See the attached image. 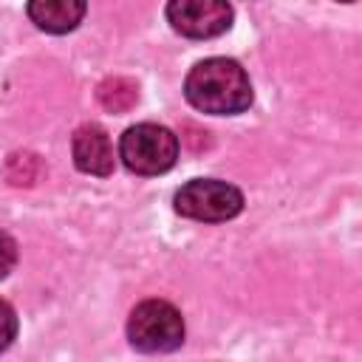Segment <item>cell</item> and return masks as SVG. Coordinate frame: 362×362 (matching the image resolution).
<instances>
[{
  "instance_id": "cell-1",
  "label": "cell",
  "mask_w": 362,
  "mask_h": 362,
  "mask_svg": "<svg viewBox=\"0 0 362 362\" xmlns=\"http://www.w3.org/2000/svg\"><path fill=\"white\" fill-rule=\"evenodd\" d=\"M184 96L192 107L215 116H232L252 105V85L246 71L226 57L198 62L184 82Z\"/></svg>"
},
{
  "instance_id": "cell-2",
  "label": "cell",
  "mask_w": 362,
  "mask_h": 362,
  "mask_svg": "<svg viewBox=\"0 0 362 362\" xmlns=\"http://www.w3.org/2000/svg\"><path fill=\"white\" fill-rule=\"evenodd\" d=\"M127 337L136 351L167 354L184 342V320L167 300H144L127 320Z\"/></svg>"
},
{
  "instance_id": "cell-3",
  "label": "cell",
  "mask_w": 362,
  "mask_h": 362,
  "mask_svg": "<svg viewBox=\"0 0 362 362\" xmlns=\"http://www.w3.org/2000/svg\"><path fill=\"white\" fill-rule=\"evenodd\" d=\"M119 156L127 164V170L139 175H158L167 173L178 158V139L173 130L161 124H136L127 127L119 141Z\"/></svg>"
},
{
  "instance_id": "cell-4",
  "label": "cell",
  "mask_w": 362,
  "mask_h": 362,
  "mask_svg": "<svg viewBox=\"0 0 362 362\" xmlns=\"http://www.w3.org/2000/svg\"><path fill=\"white\" fill-rule=\"evenodd\" d=\"M175 209L192 221H229L243 209V195L238 187L215 178H195L175 192Z\"/></svg>"
},
{
  "instance_id": "cell-5",
  "label": "cell",
  "mask_w": 362,
  "mask_h": 362,
  "mask_svg": "<svg viewBox=\"0 0 362 362\" xmlns=\"http://www.w3.org/2000/svg\"><path fill=\"white\" fill-rule=\"evenodd\" d=\"M173 28L192 40L218 37L232 23V6L223 0H173L167 6Z\"/></svg>"
},
{
  "instance_id": "cell-6",
  "label": "cell",
  "mask_w": 362,
  "mask_h": 362,
  "mask_svg": "<svg viewBox=\"0 0 362 362\" xmlns=\"http://www.w3.org/2000/svg\"><path fill=\"white\" fill-rule=\"evenodd\" d=\"M74 164L90 175H110L113 173V147L107 133L99 124H82L71 139Z\"/></svg>"
},
{
  "instance_id": "cell-7",
  "label": "cell",
  "mask_w": 362,
  "mask_h": 362,
  "mask_svg": "<svg viewBox=\"0 0 362 362\" xmlns=\"http://www.w3.org/2000/svg\"><path fill=\"white\" fill-rule=\"evenodd\" d=\"M28 17L51 34H65L71 28L79 25V20L85 17V3L79 0H34L28 3Z\"/></svg>"
},
{
  "instance_id": "cell-8",
  "label": "cell",
  "mask_w": 362,
  "mask_h": 362,
  "mask_svg": "<svg viewBox=\"0 0 362 362\" xmlns=\"http://www.w3.org/2000/svg\"><path fill=\"white\" fill-rule=\"evenodd\" d=\"M96 96H99L105 110L127 113L136 105V99H139V85L133 79H127V76H107V79L99 82Z\"/></svg>"
},
{
  "instance_id": "cell-9",
  "label": "cell",
  "mask_w": 362,
  "mask_h": 362,
  "mask_svg": "<svg viewBox=\"0 0 362 362\" xmlns=\"http://www.w3.org/2000/svg\"><path fill=\"white\" fill-rule=\"evenodd\" d=\"M3 175L11 187H34L42 175V161L37 153L31 150H17L6 158V167H3Z\"/></svg>"
},
{
  "instance_id": "cell-10",
  "label": "cell",
  "mask_w": 362,
  "mask_h": 362,
  "mask_svg": "<svg viewBox=\"0 0 362 362\" xmlns=\"http://www.w3.org/2000/svg\"><path fill=\"white\" fill-rule=\"evenodd\" d=\"M14 337H17V314L6 300H0V351H6L14 342Z\"/></svg>"
},
{
  "instance_id": "cell-11",
  "label": "cell",
  "mask_w": 362,
  "mask_h": 362,
  "mask_svg": "<svg viewBox=\"0 0 362 362\" xmlns=\"http://www.w3.org/2000/svg\"><path fill=\"white\" fill-rule=\"evenodd\" d=\"M14 263H17V243L8 232L0 229V280L14 269Z\"/></svg>"
}]
</instances>
